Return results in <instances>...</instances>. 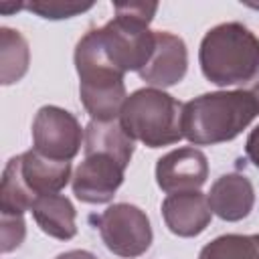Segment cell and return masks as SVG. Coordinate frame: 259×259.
<instances>
[{
  "label": "cell",
  "instance_id": "1",
  "mask_svg": "<svg viewBox=\"0 0 259 259\" xmlns=\"http://www.w3.org/2000/svg\"><path fill=\"white\" fill-rule=\"evenodd\" d=\"M259 115V77L233 91L202 93L182 105V136L194 146L235 140Z\"/></svg>",
  "mask_w": 259,
  "mask_h": 259
},
{
  "label": "cell",
  "instance_id": "2",
  "mask_svg": "<svg viewBox=\"0 0 259 259\" xmlns=\"http://www.w3.org/2000/svg\"><path fill=\"white\" fill-rule=\"evenodd\" d=\"M198 63L217 87H245L259 77V38L241 22L217 24L200 40Z\"/></svg>",
  "mask_w": 259,
  "mask_h": 259
},
{
  "label": "cell",
  "instance_id": "3",
  "mask_svg": "<svg viewBox=\"0 0 259 259\" xmlns=\"http://www.w3.org/2000/svg\"><path fill=\"white\" fill-rule=\"evenodd\" d=\"M75 69L79 75V97L93 121H113L127 99L123 73L107 59L97 28L87 30L75 47Z\"/></svg>",
  "mask_w": 259,
  "mask_h": 259
},
{
  "label": "cell",
  "instance_id": "4",
  "mask_svg": "<svg viewBox=\"0 0 259 259\" xmlns=\"http://www.w3.org/2000/svg\"><path fill=\"white\" fill-rule=\"evenodd\" d=\"M115 16L97 28L109 63L119 73H140L154 55L156 30L150 22L158 10L156 2H115Z\"/></svg>",
  "mask_w": 259,
  "mask_h": 259
},
{
  "label": "cell",
  "instance_id": "5",
  "mask_svg": "<svg viewBox=\"0 0 259 259\" xmlns=\"http://www.w3.org/2000/svg\"><path fill=\"white\" fill-rule=\"evenodd\" d=\"M71 162H55L26 150L8 160L0 180V212L24 214L32 208L34 200L47 194H59L69 180Z\"/></svg>",
  "mask_w": 259,
  "mask_h": 259
},
{
  "label": "cell",
  "instance_id": "6",
  "mask_svg": "<svg viewBox=\"0 0 259 259\" xmlns=\"http://www.w3.org/2000/svg\"><path fill=\"white\" fill-rule=\"evenodd\" d=\"M182 105L164 89L142 87L127 95L119 123L134 142H142L148 148L172 146L184 138Z\"/></svg>",
  "mask_w": 259,
  "mask_h": 259
},
{
  "label": "cell",
  "instance_id": "7",
  "mask_svg": "<svg viewBox=\"0 0 259 259\" xmlns=\"http://www.w3.org/2000/svg\"><path fill=\"white\" fill-rule=\"evenodd\" d=\"M103 245L117 257L136 259L144 255L154 239L148 214L130 202H115L99 217H91Z\"/></svg>",
  "mask_w": 259,
  "mask_h": 259
},
{
  "label": "cell",
  "instance_id": "8",
  "mask_svg": "<svg viewBox=\"0 0 259 259\" xmlns=\"http://www.w3.org/2000/svg\"><path fill=\"white\" fill-rule=\"evenodd\" d=\"M85 142L77 117L57 105H42L32 119V150L55 162H71Z\"/></svg>",
  "mask_w": 259,
  "mask_h": 259
},
{
  "label": "cell",
  "instance_id": "9",
  "mask_svg": "<svg viewBox=\"0 0 259 259\" xmlns=\"http://www.w3.org/2000/svg\"><path fill=\"white\" fill-rule=\"evenodd\" d=\"M125 166L107 154H89L77 166L71 186L73 194L87 204L109 202L123 184Z\"/></svg>",
  "mask_w": 259,
  "mask_h": 259
},
{
  "label": "cell",
  "instance_id": "10",
  "mask_svg": "<svg viewBox=\"0 0 259 259\" xmlns=\"http://www.w3.org/2000/svg\"><path fill=\"white\" fill-rule=\"evenodd\" d=\"M208 178L206 156L192 146L164 154L156 164V182L166 194L198 190Z\"/></svg>",
  "mask_w": 259,
  "mask_h": 259
},
{
  "label": "cell",
  "instance_id": "11",
  "mask_svg": "<svg viewBox=\"0 0 259 259\" xmlns=\"http://www.w3.org/2000/svg\"><path fill=\"white\" fill-rule=\"evenodd\" d=\"M188 71L186 42L172 32L156 30V47L148 65L138 73L142 81L156 89L178 85Z\"/></svg>",
  "mask_w": 259,
  "mask_h": 259
},
{
  "label": "cell",
  "instance_id": "12",
  "mask_svg": "<svg viewBox=\"0 0 259 259\" xmlns=\"http://www.w3.org/2000/svg\"><path fill=\"white\" fill-rule=\"evenodd\" d=\"M162 217L170 233L176 237H198L212 219V210L208 206L206 194L200 190L174 192L168 194L162 202Z\"/></svg>",
  "mask_w": 259,
  "mask_h": 259
},
{
  "label": "cell",
  "instance_id": "13",
  "mask_svg": "<svg viewBox=\"0 0 259 259\" xmlns=\"http://www.w3.org/2000/svg\"><path fill=\"white\" fill-rule=\"evenodd\" d=\"M206 200L212 214L227 223H237L251 214L255 204V188L245 174L229 172L214 180Z\"/></svg>",
  "mask_w": 259,
  "mask_h": 259
},
{
  "label": "cell",
  "instance_id": "14",
  "mask_svg": "<svg viewBox=\"0 0 259 259\" xmlns=\"http://www.w3.org/2000/svg\"><path fill=\"white\" fill-rule=\"evenodd\" d=\"M30 212L40 231L53 239L69 241L77 235V210L73 202L63 194H47L36 198Z\"/></svg>",
  "mask_w": 259,
  "mask_h": 259
},
{
  "label": "cell",
  "instance_id": "15",
  "mask_svg": "<svg viewBox=\"0 0 259 259\" xmlns=\"http://www.w3.org/2000/svg\"><path fill=\"white\" fill-rule=\"evenodd\" d=\"M136 142L125 134L119 119L113 121H89L85 127V156L107 154L125 168L132 162Z\"/></svg>",
  "mask_w": 259,
  "mask_h": 259
},
{
  "label": "cell",
  "instance_id": "16",
  "mask_svg": "<svg viewBox=\"0 0 259 259\" xmlns=\"http://www.w3.org/2000/svg\"><path fill=\"white\" fill-rule=\"evenodd\" d=\"M30 63V49L26 38L8 26L0 28V83L12 85L18 83Z\"/></svg>",
  "mask_w": 259,
  "mask_h": 259
},
{
  "label": "cell",
  "instance_id": "17",
  "mask_svg": "<svg viewBox=\"0 0 259 259\" xmlns=\"http://www.w3.org/2000/svg\"><path fill=\"white\" fill-rule=\"evenodd\" d=\"M198 259H259V233L221 235L200 249Z\"/></svg>",
  "mask_w": 259,
  "mask_h": 259
},
{
  "label": "cell",
  "instance_id": "18",
  "mask_svg": "<svg viewBox=\"0 0 259 259\" xmlns=\"http://www.w3.org/2000/svg\"><path fill=\"white\" fill-rule=\"evenodd\" d=\"M93 8V2H77V0H30L24 2V10L47 18V20H63L73 18L81 12Z\"/></svg>",
  "mask_w": 259,
  "mask_h": 259
},
{
  "label": "cell",
  "instance_id": "19",
  "mask_svg": "<svg viewBox=\"0 0 259 259\" xmlns=\"http://www.w3.org/2000/svg\"><path fill=\"white\" fill-rule=\"evenodd\" d=\"M0 235H2V253H10L16 247H20V243L26 237V223L22 214H8V212H0Z\"/></svg>",
  "mask_w": 259,
  "mask_h": 259
},
{
  "label": "cell",
  "instance_id": "20",
  "mask_svg": "<svg viewBox=\"0 0 259 259\" xmlns=\"http://www.w3.org/2000/svg\"><path fill=\"white\" fill-rule=\"evenodd\" d=\"M245 154L247 158L251 160V164L259 170V125L251 130V134L247 136V142H245Z\"/></svg>",
  "mask_w": 259,
  "mask_h": 259
},
{
  "label": "cell",
  "instance_id": "21",
  "mask_svg": "<svg viewBox=\"0 0 259 259\" xmlns=\"http://www.w3.org/2000/svg\"><path fill=\"white\" fill-rule=\"evenodd\" d=\"M55 259H97L93 253L83 251V249H73V251H65L61 255H57Z\"/></svg>",
  "mask_w": 259,
  "mask_h": 259
},
{
  "label": "cell",
  "instance_id": "22",
  "mask_svg": "<svg viewBox=\"0 0 259 259\" xmlns=\"http://www.w3.org/2000/svg\"><path fill=\"white\" fill-rule=\"evenodd\" d=\"M22 8H24V2H14V4H10V2H0V10H2L4 14L18 12V10H22Z\"/></svg>",
  "mask_w": 259,
  "mask_h": 259
},
{
  "label": "cell",
  "instance_id": "23",
  "mask_svg": "<svg viewBox=\"0 0 259 259\" xmlns=\"http://www.w3.org/2000/svg\"><path fill=\"white\" fill-rule=\"evenodd\" d=\"M249 6H253V8H259V4H249Z\"/></svg>",
  "mask_w": 259,
  "mask_h": 259
}]
</instances>
